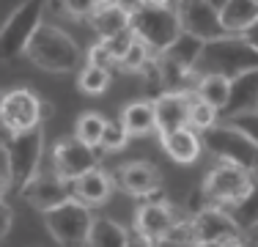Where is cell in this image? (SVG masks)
I'll return each instance as SVG.
<instances>
[{
  "label": "cell",
  "mask_w": 258,
  "mask_h": 247,
  "mask_svg": "<svg viewBox=\"0 0 258 247\" xmlns=\"http://www.w3.org/2000/svg\"><path fill=\"white\" fill-rule=\"evenodd\" d=\"M129 28H132L135 39L143 41L154 55H162L181 36V25H179V17H176V9H168V6H162V9H151V6L135 9L132 20H129Z\"/></svg>",
  "instance_id": "277c9868"
},
{
  "label": "cell",
  "mask_w": 258,
  "mask_h": 247,
  "mask_svg": "<svg viewBox=\"0 0 258 247\" xmlns=\"http://www.w3.org/2000/svg\"><path fill=\"white\" fill-rule=\"evenodd\" d=\"M115 187H121L129 195H151L162 184V173L151 162H126L113 173Z\"/></svg>",
  "instance_id": "5bb4252c"
},
{
  "label": "cell",
  "mask_w": 258,
  "mask_h": 247,
  "mask_svg": "<svg viewBox=\"0 0 258 247\" xmlns=\"http://www.w3.org/2000/svg\"><path fill=\"white\" fill-rule=\"evenodd\" d=\"M255 3H258V0H255Z\"/></svg>",
  "instance_id": "bcb514c9"
},
{
  "label": "cell",
  "mask_w": 258,
  "mask_h": 247,
  "mask_svg": "<svg viewBox=\"0 0 258 247\" xmlns=\"http://www.w3.org/2000/svg\"><path fill=\"white\" fill-rule=\"evenodd\" d=\"M41 99L30 88H14L0 99V127L9 135L25 132V129L41 127L44 113H41Z\"/></svg>",
  "instance_id": "9c48e42d"
},
{
  "label": "cell",
  "mask_w": 258,
  "mask_h": 247,
  "mask_svg": "<svg viewBox=\"0 0 258 247\" xmlns=\"http://www.w3.org/2000/svg\"><path fill=\"white\" fill-rule=\"evenodd\" d=\"M20 198L28 203L30 209L47 214V212H52V209L69 203L72 201V190H69V184H66L60 176H41L39 173V176H36L33 181L20 193Z\"/></svg>",
  "instance_id": "7c38bea8"
},
{
  "label": "cell",
  "mask_w": 258,
  "mask_h": 247,
  "mask_svg": "<svg viewBox=\"0 0 258 247\" xmlns=\"http://www.w3.org/2000/svg\"><path fill=\"white\" fill-rule=\"evenodd\" d=\"M204 146L223 165H233L239 170H247L250 176L258 168V146L244 132L231 127V124H214L212 129H206Z\"/></svg>",
  "instance_id": "5b68a950"
},
{
  "label": "cell",
  "mask_w": 258,
  "mask_h": 247,
  "mask_svg": "<svg viewBox=\"0 0 258 247\" xmlns=\"http://www.w3.org/2000/svg\"><path fill=\"white\" fill-rule=\"evenodd\" d=\"M192 236H195V244L231 242V239L242 236V231L236 228V222L231 220L228 212H223L217 206H206V209L192 214Z\"/></svg>",
  "instance_id": "4fadbf2b"
},
{
  "label": "cell",
  "mask_w": 258,
  "mask_h": 247,
  "mask_svg": "<svg viewBox=\"0 0 258 247\" xmlns=\"http://www.w3.org/2000/svg\"><path fill=\"white\" fill-rule=\"evenodd\" d=\"M151 58H154V52H151V49L143 44V41L135 39V41H132V47L126 49V55L121 58V64H118V66H121L124 72H143L146 66H149V60H151Z\"/></svg>",
  "instance_id": "4dcf8cb0"
},
{
  "label": "cell",
  "mask_w": 258,
  "mask_h": 247,
  "mask_svg": "<svg viewBox=\"0 0 258 247\" xmlns=\"http://www.w3.org/2000/svg\"><path fill=\"white\" fill-rule=\"evenodd\" d=\"M253 176L247 170H239L233 165H223L220 162L214 170L206 173L204 184H201V198H204V209L206 206H223V203H239L244 195L253 190Z\"/></svg>",
  "instance_id": "52a82bcc"
},
{
  "label": "cell",
  "mask_w": 258,
  "mask_h": 247,
  "mask_svg": "<svg viewBox=\"0 0 258 247\" xmlns=\"http://www.w3.org/2000/svg\"><path fill=\"white\" fill-rule=\"evenodd\" d=\"M206 3H209V6H212V9H214V11H223V9H225V6H228V0H206Z\"/></svg>",
  "instance_id": "60d3db41"
},
{
  "label": "cell",
  "mask_w": 258,
  "mask_h": 247,
  "mask_svg": "<svg viewBox=\"0 0 258 247\" xmlns=\"http://www.w3.org/2000/svg\"><path fill=\"white\" fill-rule=\"evenodd\" d=\"M0 138H3V135H0ZM0 148H3V140H0Z\"/></svg>",
  "instance_id": "ee69618b"
},
{
  "label": "cell",
  "mask_w": 258,
  "mask_h": 247,
  "mask_svg": "<svg viewBox=\"0 0 258 247\" xmlns=\"http://www.w3.org/2000/svg\"><path fill=\"white\" fill-rule=\"evenodd\" d=\"M77 85H80V91H83V94L99 96V94H104V91H107V85H110V72H107V69H96V66H88V64H85L83 72H80Z\"/></svg>",
  "instance_id": "f1b7e54d"
},
{
  "label": "cell",
  "mask_w": 258,
  "mask_h": 247,
  "mask_svg": "<svg viewBox=\"0 0 258 247\" xmlns=\"http://www.w3.org/2000/svg\"><path fill=\"white\" fill-rule=\"evenodd\" d=\"M129 233L124 231V225H118L115 220L107 217H94V225H91L88 233V247H126Z\"/></svg>",
  "instance_id": "cb8c5ba5"
},
{
  "label": "cell",
  "mask_w": 258,
  "mask_h": 247,
  "mask_svg": "<svg viewBox=\"0 0 258 247\" xmlns=\"http://www.w3.org/2000/svg\"><path fill=\"white\" fill-rule=\"evenodd\" d=\"M231 127H236L239 132H244L250 140L258 146V110L255 113H244V115H236V118H228Z\"/></svg>",
  "instance_id": "836d02e7"
},
{
  "label": "cell",
  "mask_w": 258,
  "mask_h": 247,
  "mask_svg": "<svg viewBox=\"0 0 258 247\" xmlns=\"http://www.w3.org/2000/svg\"><path fill=\"white\" fill-rule=\"evenodd\" d=\"M204 44H206V41L195 39V36H189V33H181L162 55H168L170 60H176V64L184 66V69H192L195 72V64H198V58H201Z\"/></svg>",
  "instance_id": "d4e9b609"
},
{
  "label": "cell",
  "mask_w": 258,
  "mask_h": 247,
  "mask_svg": "<svg viewBox=\"0 0 258 247\" xmlns=\"http://www.w3.org/2000/svg\"><path fill=\"white\" fill-rule=\"evenodd\" d=\"M85 60H88V66H96V69H107V72L113 69V66H118V58H115L113 49L107 47V41H96V44L88 49Z\"/></svg>",
  "instance_id": "d6a6232c"
},
{
  "label": "cell",
  "mask_w": 258,
  "mask_h": 247,
  "mask_svg": "<svg viewBox=\"0 0 258 247\" xmlns=\"http://www.w3.org/2000/svg\"><path fill=\"white\" fill-rule=\"evenodd\" d=\"M6 190H9V176H3V173H0V201H3Z\"/></svg>",
  "instance_id": "b9f144b4"
},
{
  "label": "cell",
  "mask_w": 258,
  "mask_h": 247,
  "mask_svg": "<svg viewBox=\"0 0 258 247\" xmlns=\"http://www.w3.org/2000/svg\"><path fill=\"white\" fill-rule=\"evenodd\" d=\"M129 20H132V14H129L124 6H118V3L99 6V9L91 14V25H94V30L99 33L102 41H110V39H115V36L126 33Z\"/></svg>",
  "instance_id": "ffe728a7"
},
{
  "label": "cell",
  "mask_w": 258,
  "mask_h": 247,
  "mask_svg": "<svg viewBox=\"0 0 258 247\" xmlns=\"http://www.w3.org/2000/svg\"><path fill=\"white\" fill-rule=\"evenodd\" d=\"M189 99L187 94H159L154 99V118H157V132L170 135L176 129L187 127V113H189Z\"/></svg>",
  "instance_id": "e0dca14e"
},
{
  "label": "cell",
  "mask_w": 258,
  "mask_h": 247,
  "mask_svg": "<svg viewBox=\"0 0 258 247\" xmlns=\"http://www.w3.org/2000/svg\"><path fill=\"white\" fill-rule=\"evenodd\" d=\"M244 247H258V239H250V242H244Z\"/></svg>",
  "instance_id": "7bdbcfd3"
},
{
  "label": "cell",
  "mask_w": 258,
  "mask_h": 247,
  "mask_svg": "<svg viewBox=\"0 0 258 247\" xmlns=\"http://www.w3.org/2000/svg\"><path fill=\"white\" fill-rule=\"evenodd\" d=\"M11 222H14V212H11L9 203L0 201V239H3L6 233L11 231Z\"/></svg>",
  "instance_id": "d590c367"
},
{
  "label": "cell",
  "mask_w": 258,
  "mask_h": 247,
  "mask_svg": "<svg viewBox=\"0 0 258 247\" xmlns=\"http://www.w3.org/2000/svg\"><path fill=\"white\" fill-rule=\"evenodd\" d=\"M113 187H115L113 176L107 170L94 168L85 176H80L77 181H72V195H75V201L85 203V206H99V203H104L110 198Z\"/></svg>",
  "instance_id": "ac0fdd59"
},
{
  "label": "cell",
  "mask_w": 258,
  "mask_h": 247,
  "mask_svg": "<svg viewBox=\"0 0 258 247\" xmlns=\"http://www.w3.org/2000/svg\"><path fill=\"white\" fill-rule=\"evenodd\" d=\"M121 124L129 135H149L157 129L154 118V102H132L121 110Z\"/></svg>",
  "instance_id": "603a6c76"
},
{
  "label": "cell",
  "mask_w": 258,
  "mask_h": 247,
  "mask_svg": "<svg viewBox=\"0 0 258 247\" xmlns=\"http://www.w3.org/2000/svg\"><path fill=\"white\" fill-rule=\"evenodd\" d=\"M25 55L39 69H44L50 74L77 72L80 64H83V52H80L77 41L69 33H63L60 28H55V25H41L36 30Z\"/></svg>",
  "instance_id": "6da1fadb"
},
{
  "label": "cell",
  "mask_w": 258,
  "mask_h": 247,
  "mask_svg": "<svg viewBox=\"0 0 258 247\" xmlns=\"http://www.w3.org/2000/svg\"><path fill=\"white\" fill-rule=\"evenodd\" d=\"M165 242L179 244V247H192L195 236H192V214H173V225H170Z\"/></svg>",
  "instance_id": "f546056e"
},
{
  "label": "cell",
  "mask_w": 258,
  "mask_h": 247,
  "mask_svg": "<svg viewBox=\"0 0 258 247\" xmlns=\"http://www.w3.org/2000/svg\"><path fill=\"white\" fill-rule=\"evenodd\" d=\"M220 113L212 107V104L201 102V99H192L189 102V113H187V127L195 129V132H206V129H212L214 124H217Z\"/></svg>",
  "instance_id": "83f0119b"
},
{
  "label": "cell",
  "mask_w": 258,
  "mask_h": 247,
  "mask_svg": "<svg viewBox=\"0 0 258 247\" xmlns=\"http://www.w3.org/2000/svg\"><path fill=\"white\" fill-rule=\"evenodd\" d=\"M129 138H132V135L126 132V127L121 124V118L107 121L104 124V135H102V148L104 151H121V148L129 143Z\"/></svg>",
  "instance_id": "1f68e13d"
},
{
  "label": "cell",
  "mask_w": 258,
  "mask_h": 247,
  "mask_svg": "<svg viewBox=\"0 0 258 247\" xmlns=\"http://www.w3.org/2000/svg\"><path fill=\"white\" fill-rule=\"evenodd\" d=\"M228 94H231V77H225V74H201L198 85H195V96L201 102L212 104L217 113H223V107L228 104Z\"/></svg>",
  "instance_id": "7402d4cb"
},
{
  "label": "cell",
  "mask_w": 258,
  "mask_h": 247,
  "mask_svg": "<svg viewBox=\"0 0 258 247\" xmlns=\"http://www.w3.org/2000/svg\"><path fill=\"white\" fill-rule=\"evenodd\" d=\"M242 39L247 41V44L253 47V49H258V20H255L253 25H250L247 30H244V33H242Z\"/></svg>",
  "instance_id": "8d00e7d4"
},
{
  "label": "cell",
  "mask_w": 258,
  "mask_h": 247,
  "mask_svg": "<svg viewBox=\"0 0 258 247\" xmlns=\"http://www.w3.org/2000/svg\"><path fill=\"white\" fill-rule=\"evenodd\" d=\"M228 214H231V220L236 222L239 231H253V228H258V181L253 184V190H250L242 201L233 203Z\"/></svg>",
  "instance_id": "484cf974"
},
{
  "label": "cell",
  "mask_w": 258,
  "mask_h": 247,
  "mask_svg": "<svg viewBox=\"0 0 258 247\" xmlns=\"http://www.w3.org/2000/svg\"><path fill=\"white\" fill-rule=\"evenodd\" d=\"M255 20H258L255 0H228V6L220 11V25L228 36H242Z\"/></svg>",
  "instance_id": "44dd1931"
},
{
  "label": "cell",
  "mask_w": 258,
  "mask_h": 247,
  "mask_svg": "<svg viewBox=\"0 0 258 247\" xmlns=\"http://www.w3.org/2000/svg\"><path fill=\"white\" fill-rule=\"evenodd\" d=\"M41 151H44V129L41 127L9 135V143H6V176H9V187L14 193H22L39 176Z\"/></svg>",
  "instance_id": "3957f363"
},
{
  "label": "cell",
  "mask_w": 258,
  "mask_h": 247,
  "mask_svg": "<svg viewBox=\"0 0 258 247\" xmlns=\"http://www.w3.org/2000/svg\"><path fill=\"white\" fill-rule=\"evenodd\" d=\"M60 9L69 17H91L96 9H99V0H60Z\"/></svg>",
  "instance_id": "e575fe53"
},
{
  "label": "cell",
  "mask_w": 258,
  "mask_h": 247,
  "mask_svg": "<svg viewBox=\"0 0 258 247\" xmlns=\"http://www.w3.org/2000/svg\"><path fill=\"white\" fill-rule=\"evenodd\" d=\"M104 115L99 113H83L77 118V127H75V138L77 140H83L85 146H91V148H96V146H102V135H104Z\"/></svg>",
  "instance_id": "4316f807"
},
{
  "label": "cell",
  "mask_w": 258,
  "mask_h": 247,
  "mask_svg": "<svg viewBox=\"0 0 258 247\" xmlns=\"http://www.w3.org/2000/svg\"><path fill=\"white\" fill-rule=\"evenodd\" d=\"M0 99H3V94H0ZM0 129H3V127H0ZM0 135H3V132H0Z\"/></svg>",
  "instance_id": "f6af8a7d"
},
{
  "label": "cell",
  "mask_w": 258,
  "mask_h": 247,
  "mask_svg": "<svg viewBox=\"0 0 258 247\" xmlns=\"http://www.w3.org/2000/svg\"><path fill=\"white\" fill-rule=\"evenodd\" d=\"M258 110V69H250L244 74H236L231 80V94L228 104L223 107V118H236L244 113H255Z\"/></svg>",
  "instance_id": "9a60e30c"
},
{
  "label": "cell",
  "mask_w": 258,
  "mask_h": 247,
  "mask_svg": "<svg viewBox=\"0 0 258 247\" xmlns=\"http://www.w3.org/2000/svg\"><path fill=\"white\" fill-rule=\"evenodd\" d=\"M47 0H25L22 6H17L11 11V17L0 28V64L14 60L17 55H22L30 44V39L36 36V30L41 28V14H44Z\"/></svg>",
  "instance_id": "8992f818"
},
{
  "label": "cell",
  "mask_w": 258,
  "mask_h": 247,
  "mask_svg": "<svg viewBox=\"0 0 258 247\" xmlns=\"http://www.w3.org/2000/svg\"><path fill=\"white\" fill-rule=\"evenodd\" d=\"M192 247H244V239L236 236L231 242H201V244H192Z\"/></svg>",
  "instance_id": "74e56055"
},
{
  "label": "cell",
  "mask_w": 258,
  "mask_h": 247,
  "mask_svg": "<svg viewBox=\"0 0 258 247\" xmlns=\"http://www.w3.org/2000/svg\"><path fill=\"white\" fill-rule=\"evenodd\" d=\"M173 209L168 203H143L135 212V233L151 239V242H165L170 225H173Z\"/></svg>",
  "instance_id": "2e32d148"
},
{
  "label": "cell",
  "mask_w": 258,
  "mask_h": 247,
  "mask_svg": "<svg viewBox=\"0 0 258 247\" xmlns=\"http://www.w3.org/2000/svg\"><path fill=\"white\" fill-rule=\"evenodd\" d=\"M126 247H157V242H151V239L140 236V233H129V242Z\"/></svg>",
  "instance_id": "f35d334b"
},
{
  "label": "cell",
  "mask_w": 258,
  "mask_h": 247,
  "mask_svg": "<svg viewBox=\"0 0 258 247\" xmlns=\"http://www.w3.org/2000/svg\"><path fill=\"white\" fill-rule=\"evenodd\" d=\"M162 148L168 151V157L179 165H189L201 157V148H204V140L195 129L181 127L170 135H162Z\"/></svg>",
  "instance_id": "d6986e66"
},
{
  "label": "cell",
  "mask_w": 258,
  "mask_h": 247,
  "mask_svg": "<svg viewBox=\"0 0 258 247\" xmlns=\"http://www.w3.org/2000/svg\"><path fill=\"white\" fill-rule=\"evenodd\" d=\"M96 151L91 146H85L83 140L72 138L58 140L52 148V170L55 176H60L63 181H77L80 176H85L88 170L96 168Z\"/></svg>",
  "instance_id": "30bf717a"
},
{
  "label": "cell",
  "mask_w": 258,
  "mask_h": 247,
  "mask_svg": "<svg viewBox=\"0 0 258 247\" xmlns=\"http://www.w3.org/2000/svg\"><path fill=\"white\" fill-rule=\"evenodd\" d=\"M250 69H258V49H253L242 36H223V39L206 41L201 58L195 64V74H225L236 77Z\"/></svg>",
  "instance_id": "7a4b0ae2"
},
{
  "label": "cell",
  "mask_w": 258,
  "mask_h": 247,
  "mask_svg": "<svg viewBox=\"0 0 258 247\" xmlns=\"http://www.w3.org/2000/svg\"><path fill=\"white\" fill-rule=\"evenodd\" d=\"M170 0H140V6H151V9H162V6H168Z\"/></svg>",
  "instance_id": "ab89813d"
},
{
  "label": "cell",
  "mask_w": 258,
  "mask_h": 247,
  "mask_svg": "<svg viewBox=\"0 0 258 247\" xmlns=\"http://www.w3.org/2000/svg\"><path fill=\"white\" fill-rule=\"evenodd\" d=\"M181 33H189L201 41H214L228 36L220 25V11H214L206 0H179L176 6Z\"/></svg>",
  "instance_id": "8fae6325"
},
{
  "label": "cell",
  "mask_w": 258,
  "mask_h": 247,
  "mask_svg": "<svg viewBox=\"0 0 258 247\" xmlns=\"http://www.w3.org/2000/svg\"><path fill=\"white\" fill-rule=\"evenodd\" d=\"M47 231L52 233V239L63 247H77L88 242L91 225H94V214L85 203L80 201H69L63 206L52 209L44 214Z\"/></svg>",
  "instance_id": "ba28073f"
}]
</instances>
